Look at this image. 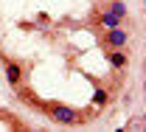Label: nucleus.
I'll return each instance as SVG.
<instances>
[{
    "instance_id": "6",
    "label": "nucleus",
    "mask_w": 146,
    "mask_h": 132,
    "mask_svg": "<svg viewBox=\"0 0 146 132\" xmlns=\"http://www.w3.org/2000/svg\"><path fill=\"white\" fill-rule=\"evenodd\" d=\"M110 59H112V65H124V56H121V54H112Z\"/></svg>"
},
{
    "instance_id": "5",
    "label": "nucleus",
    "mask_w": 146,
    "mask_h": 132,
    "mask_svg": "<svg viewBox=\"0 0 146 132\" xmlns=\"http://www.w3.org/2000/svg\"><path fill=\"white\" fill-rule=\"evenodd\" d=\"M110 14H115V17H121V14H124V6H121V3H112V11H110Z\"/></svg>"
},
{
    "instance_id": "3",
    "label": "nucleus",
    "mask_w": 146,
    "mask_h": 132,
    "mask_svg": "<svg viewBox=\"0 0 146 132\" xmlns=\"http://www.w3.org/2000/svg\"><path fill=\"white\" fill-rule=\"evenodd\" d=\"M6 76H9V82H17L20 79V68L17 65H9V68H6Z\"/></svg>"
},
{
    "instance_id": "2",
    "label": "nucleus",
    "mask_w": 146,
    "mask_h": 132,
    "mask_svg": "<svg viewBox=\"0 0 146 132\" xmlns=\"http://www.w3.org/2000/svg\"><path fill=\"white\" fill-rule=\"evenodd\" d=\"M107 39L112 42V45H124V39H127V37H124V31H118V28H112Z\"/></svg>"
},
{
    "instance_id": "4",
    "label": "nucleus",
    "mask_w": 146,
    "mask_h": 132,
    "mask_svg": "<svg viewBox=\"0 0 146 132\" xmlns=\"http://www.w3.org/2000/svg\"><path fill=\"white\" fill-rule=\"evenodd\" d=\"M104 25H107V28H115V25H118V17H115V14H107V17H104Z\"/></svg>"
},
{
    "instance_id": "7",
    "label": "nucleus",
    "mask_w": 146,
    "mask_h": 132,
    "mask_svg": "<svg viewBox=\"0 0 146 132\" xmlns=\"http://www.w3.org/2000/svg\"><path fill=\"white\" fill-rule=\"evenodd\" d=\"M104 98H107V93H104V90H98V93H96V101H98V104H104Z\"/></svg>"
},
{
    "instance_id": "1",
    "label": "nucleus",
    "mask_w": 146,
    "mask_h": 132,
    "mask_svg": "<svg viewBox=\"0 0 146 132\" xmlns=\"http://www.w3.org/2000/svg\"><path fill=\"white\" fill-rule=\"evenodd\" d=\"M54 118L59 124H73V121H76V113L68 110V107H54Z\"/></svg>"
}]
</instances>
